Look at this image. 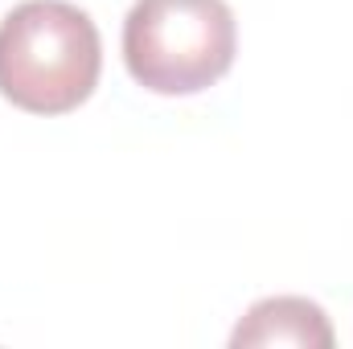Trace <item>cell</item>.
<instances>
[{
	"label": "cell",
	"instance_id": "7a4b0ae2",
	"mask_svg": "<svg viewBox=\"0 0 353 349\" xmlns=\"http://www.w3.org/2000/svg\"><path fill=\"white\" fill-rule=\"evenodd\" d=\"M239 50L226 0H136L123 17V62L152 94H197L214 87Z\"/></svg>",
	"mask_w": 353,
	"mask_h": 349
},
{
	"label": "cell",
	"instance_id": "6da1fadb",
	"mask_svg": "<svg viewBox=\"0 0 353 349\" xmlns=\"http://www.w3.org/2000/svg\"><path fill=\"white\" fill-rule=\"evenodd\" d=\"M103 70V41L70 0H25L0 21V94L33 115L87 103Z\"/></svg>",
	"mask_w": 353,
	"mask_h": 349
},
{
	"label": "cell",
	"instance_id": "3957f363",
	"mask_svg": "<svg viewBox=\"0 0 353 349\" xmlns=\"http://www.w3.org/2000/svg\"><path fill=\"white\" fill-rule=\"evenodd\" d=\"M234 349H267V346H296V349H333V325L316 300L304 296H267L251 304V312L230 333Z\"/></svg>",
	"mask_w": 353,
	"mask_h": 349
}]
</instances>
